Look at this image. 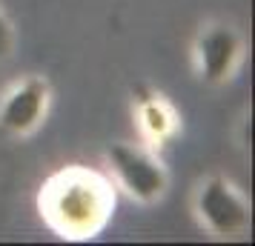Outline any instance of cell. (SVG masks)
Instances as JSON below:
<instances>
[{
	"mask_svg": "<svg viewBox=\"0 0 255 246\" xmlns=\"http://www.w3.org/2000/svg\"><path fill=\"white\" fill-rule=\"evenodd\" d=\"M118 189L104 169L69 164L40 183L37 215L60 241L83 244L104 232L115 218Z\"/></svg>",
	"mask_w": 255,
	"mask_h": 246,
	"instance_id": "cell-1",
	"label": "cell"
},
{
	"mask_svg": "<svg viewBox=\"0 0 255 246\" xmlns=\"http://www.w3.org/2000/svg\"><path fill=\"white\" fill-rule=\"evenodd\" d=\"M104 172L124 195L152 206L161 203L169 192V169L161 161V155L146 143L135 141H115L104 149Z\"/></svg>",
	"mask_w": 255,
	"mask_h": 246,
	"instance_id": "cell-2",
	"label": "cell"
},
{
	"mask_svg": "<svg viewBox=\"0 0 255 246\" xmlns=\"http://www.w3.org/2000/svg\"><path fill=\"white\" fill-rule=\"evenodd\" d=\"M192 218L198 229L215 241H235L247 235L253 223L250 198L244 189L224 175L201 177L192 189Z\"/></svg>",
	"mask_w": 255,
	"mask_h": 246,
	"instance_id": "cell-3",
	"label": "cell"
},
{
	"mask_svg": "<svg viewBox=\"0 0 255 246\" xmlns=\"http://www.w3.org/2000/svg\"><path fill=\"white\" fill-rule=\"evenodd\" d=\"M247 60V37L235 23L207 20L192 37V69L207 86H227Z\"/></svg>",
	"mask_w": 255,
	"mask_h": 246,
	"instance_id": "cell-4",
	"label": "cell"
},
{
	"mask_svg": "<svg viewBox=\"0 0 255 246\" xmlns=\"http://www.w3.org/2000/svg\"><path fill=\"white\" fill-rule=\"evenodd\" d=\"M52 83L43 75H23L0 94V132L6 138H32L49 117Z\"/></svg>",
	"mask_w": 255,
	"mask_h": 246,
	"instance_id": "cell-5",
	"label": "cell"
},
{
	"mask_svg": "<svg viewBox=\"0 0 255 246\" xmlns=\"http://www.w3.org/2000/svg\"><path fill=\"white\" fill-rule=\"evenodd\" d=\"M132 115H135L140 143L152 146L155 152L169 146L178 138V132H181V115L161 92L140 89L135 94V103H132Z\"/></svg>",
	"mask_w": 255,
	"mask_h": 246,
	"instance_id": "cell-6",
	"label": "cell"
},
{
	"mask_svg": "<svg viewBox=\"0 0 255 246\" xmlns=\"http://www.w3.org/2000/svg\"><path fill=\"white\" fill-rule=\"evenodd\" d=\"M14 49H17V29H14L12 17L3 12V6H0V63H6L12 58Z\"/></svg>",
	"mask_w": 255,
	"mask_h": 246,
	"instance_id": "cell-7",
	"label": "cell"
}]
</instances>
